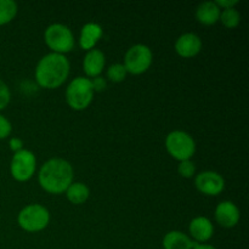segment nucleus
Here are the masks:
<instances>
[{
	"mask_svg": "<svg viewBox=\"0 0 249 249\" xmlns=\"http://www.w3.org/2000/svg\"><path fill=\"white\" fill-rule=\"evenodd\" d=\"M74 170L72 164L63 158H50L43 163L38 172L41 189L51 195H62L73 182Z\"/></svg>",
	"mask_w": 249,
	"mask_h": 249,
	"instance_id": "nucleus-1",
	"label": "nucleus"
},
{
	"mask_svg": "<svg viewBox=\"0 0 249 249\" xmlns=\"http://www.w3.org/2000/svg\"><path fill=\"white\" fill-rule=\"evenodd\" d=\"M70 72L71 63L66 55L50 53L38 61L34 75L39 87L53 90L65 84Z\"/></svg>",
	"mask_w": 249,
	"mask_h": 249,
	"instance_id": "nucleus-2",
	"label": "nucleus"
},
{
	"mask_svg": "<svg viewBox=\"0 0 249 249\" xmlns=\"http://www.w3.org/2000/svg\"><path fill=\"white\" fill-rule=\"evenodd\" d=\"M66 102L74 111H84L94 100L91 80L87 77H75L66 88Z\"/></svg>",
	"mask_w": 249,
	"mask_h": 249,
	"instance_id": "nucleus-3",
	"label": "nucleus"
},
{
	"mask_svg": "<svg viewBox=\"0 0 249 249\" xmlns=\"http://www.w3.org/2000/svg\"><path fill=\"white\" fill-rule=\"evenodd\" d=\"M17 223L26 232H39L48 228L50 223V213L48 208L41 204H28L19 211Z\"/></svg>",
	"mask_w": 249,
	"mask_h": 249,
	"instance_id": "nucleus-4",
	"label": "nucleus"
},
{
	"mask_svg": "<svg viewBox=\"0 0 249 249\" xmlns=\"http://www.w3.org/2000/svg\"><path fill=\"white\" fill-rule=\"evenodd\" d=\"M44 40L51 53L66 55L74 48V36L70 27L63 23H53L44 32Z\"/></svg>",
	"mask_w": 249,
	"mask_h": 249,
	"instance_id": "nucleus-5",
	"label": "nucleus"
},
{
	"mask_svg": "<svg viewBox=\"0 0 249 249\" xmlns=\"http://www.w3.org/2000/svg\"><path fill=\"white\" fill-rule=\"evenodd\" d=\"M165 148L174 160L182 162L191 160L196 153V142L186 131L173 130L165 138Z\"/></svg>",
	"mask_w": 249,
	"mask_h": 249,
	"instance_id": "nucleus-6",
	"label": "nucleus"
},
{
	"mask_svg": "<svg viewBox=\"0 0 249 249\" xmlns=\"http://www.w3.org/2000/svg\"><path fill=\"white\" fill-rule=\"evenodd\" d=\"M153 61L152 50L145 44L130 46L124 56V67L130 74L139 75L147 72Z\"/></svg>",
	"mask_w": 249,
	"mask_h": 249,
	"instance_id": "nucleus-7",
	"label": "nucleus"
},
{
	"mask_svg": "<svg viewBox=\"0 0 249 249\" xmlns=\"http://www.w3.org/2000/svg\"><path fill=\"white\" fill-rule=\"evenodd\" d=\"M36 172V158L32 151L23 150L14 153L10 163L11 177L18 182H26L34 177Z\"/></svg>",
	"mask_w": 249,
	"mask_h": 249,
	"instance_id": "nucleus-8",
	"label": "nucleus"
},
{
	"mask_svg": "<svg viewBox=\"0 0 249 249\" xmlns=\"http://www.w3.org/2000/svg\"><path fill=\"white\" fill-rule=\"evenodd\" d=\"M195 186L204 196H218L225 189V180L219 173L204 170L195 178Z\"/></svg>",
	"mask_w": 249,
	"mask_h": 249,
	"instance_id": "nucleus-9",
	"label": "nucleus"
},
{
	"mask_svg": "<svg viewBox=\"0 0 249 249\" xmlns=\"http://www.w3.org/2000/svg\"><path fill=\"white\" fill-rule=\"evenodd\" d=\"M216 223L225 229H232L238 224L241 213L238 207L231 201H223L216 206L214 212Z\"/></svg>",
	"mask_w": 249,
	"mask_h": 249,
	"instance_id": "nucleus-10",
	"label": "nucleus"
},
{
	"mask_svg": "<svg viewBox=\"0 0 249 249\" xmlns=\"http://www.w3.org/2000/svg\"><path fill=\"white\" fill-rule=\"evenodd\" d=\"M175 51L182 58H192L202 50V40L196 33H184L175 41Z\"/></svg>",
	"mask_w": 249,
	"mask_h": 249,
	"instance_id": "nucleus-11",
	"label": "nucleus"
},
{
	"mask_svg": "<svg viewBox=\"0 0 249 249\" xmlns=\"http://www.w3.org/2000/svg\"><path fill=\"white\" fill-rule=\"evenodd\" d=\"M189 232L195 243H206L213 237L214 225L207 216H196L190 223Z\"/></svg>",
	"mask_w": 249,
	"mask_h": 249,
	"instance_id": "nucleus-12",
	"label": "nucleus"
},
{
	"mask_svg": "<svg viewBox=\"0 0 249 249\" xmlns=\"http://www.w3.org/2000/svg\"><path fill=\"white\" fill-rule=\"evenodd\" d=\"M105 65H106V57L100 49L95 48L87 51L83 58V71L89 79L101 75Z\"/></svg>",
	"mask_w": 249,
	"mask_h": 249,
	"instance_id": "nucleus-13",
	"label": "nucleus"
},
{
	"mask_svg": "<svg viewBox=\"0 0 249 249\" xmlns=\"http://www.w3.org/2000/svg\"><path fill=\"white\" fill-rule=\"evenodd\" d=\"M104 29L96 22H88L80 29L79 36V45L83 50L89 51L95 49L96 44L102 38Z\"/></svg>",
	"mask_w": 249,
	"mask_h": 249,
	"instance_id": "nucleus-14",
	"label": "nucleus"
},
{
	"mask_svg": "<svg viewBox=\"0 0 249 249\" xmlns=\"http://www.w3.org/2000/svg\"><path fill=\"white\" fill-rule=\"evenodd\" d=\"M221 10L215 1H203L196 10V18L204 26H213L219 21Z\"/></svg>",
	"mask_w": 249,
	"mask_h": 249,
	"instance_id": "nucleus-15",
	"label": "nucleus"
},
{
	"mask_svg": "<svg viewBox=\"0 0 249 249\" xmlns=\"http://www.w3.org/2000/svg\"><path fill=\"white\" fill-rule=\"evenodd\" d=\"M162 246L164 249H192L195 242L187 233L173 230L165 233L162 241Z\"/></svg>",
	"mask_w": 249,
	"mask_h": 249,
	"instance_id": "nucleus-16",
	"label": "nucleus"
},
{
	"mask_svg": "<svg viewBox=\"0 0 249 249\" xmlns=\"http://www.w3.org/2000/svg\"><path fill=\"white\" fill-rule=\"evenodd\" d=\"M66 197L72 204L79 206V204L85 203L90 196V190L84 182L73 181L66 190Z\"/></svg>",
	"mask_w": 249,
	"mask_h": 249,
	"instance_id": "nucleus-17",
	"label": "nucleus"
},
{
	"mask_svg": "<svg viewBox=\"0 0 249 249\" xmlns=\"http://www.w3.org/2000/svg\"><path fill=\"white\" fill-rule=\"evenodd\" d=\"M18 5L14 0H0V26L10 23L16 17Z\"/></svg>",
	"mask_w": 249,
	"mask_h": 249,
	"instance_id": "nucleus-18",
	"label": "nucleus"
},
{
	"mask_svg": "<svg viewBox=\"0 0 249 249\" xmlns=\"http://www.w3.org/2000/svg\"><path fill=\"white\" fill-rule=\"evenodd\" d=\"M219 21L223 23L224 27L229 29H233L240 24L241 22V14L236 7H231V9L221 10L220 17Z\"/></svg>",
	"mask_w": 249,
	"mask_h": 249,
	"instance_id": "nucleus-19",
	"label": "nucleus"
},
{
	"mask_svg": "<svg viewBox=\"0 0 249 249\" xmlns=\"http://www.w3.org/2000/svg\"><path fill=\"white\" fill-rule=\"evenodd\" d=\"M126 74L128 72L123 63H113L107 68V79L113 83L123 82L126 78Z\"/></svg>",
	"mask_w": 249,
	"mask_h": 249,
	"instance_id": "nucleus-20",
	"label": "nucleus"
},
{
	"mask_svg": "<svg viewBox=\"0 0 249 249\" xmlns=\"http://www.w3.org/2000/svg\"><path fill=\"white\" fill-rule=\"evenodd\" d=\"M178 173L181 178H185V179H191L196 175V164L192 162L191 160H182V162H179V165H178Z\"/></svg>",
	"mask_w": 249,
	"mask_h": 249,
	"instance_id": "nucleus-21",
	"label": "nucleus"
},
{
	"mask_svg": "<svg viewBox=\"0 0 249 249\" xmlns=\"http://www.w3.org/2000/svg\"><path fill=\"white\" fill-rule=\"evenodd\" d=\"M11 101V91L4 80L0 79V111L6 108Z\"/></svg>",
	"mask_w": 249,
	"mask_h": 249,
	"instance_id": "nucleus-22",
	"label": "nucleus"
},
{
	"mask_svg": "<svg viewBox=\"0 0 249 249\" xmlns=\"http://www.w3.org/2000/svg\"><path fill=\"white\" fill-rule=\"evenodd\" d=\"M12 131V125L9 119L0 113V140L9 138Z\"/></svg>",
	"mask_w": 249,
	"mask_h": 249,
	"instance_id": "nucleus-23",
	"label": "nucleus"
},
{
	"mask_svg": "<svg viewBox=\"0 0 249 249\" xmlns=\"http://www.w3.org/2000/svg\"><path fill=\"white\" fill-rule=\"evenodd\" d=\"M90 80H91V85H92V89H94V92L95 91H102V90L106 89V87H107L106 78L99 75V77H95Z\"/></svg>",
	"mask_w": 249,
	"mask_h": 249,
	"instance_id": "nucleus-24",
	"label": "nucleus"
},
{
	"mask_svg": "<svg viewBox=\"0 0 249 249\" xmlns=\"http://www.w3.org/2000/svg\"><path fill=\"white\" fill-rule=\"evenodd\" d=\"M9 146H10V150H11L14 153H16L18 152V151L23 150V141H22L19 138H11L9 140Z\"/></svg>",
	"mask_w": 249,
	"mask_h": 249,
	"instance_id": "nucleus-25",
	"label": "nucleus"
},
{
	"mask_svg": "<svg viewBox=\"0 0 249 249\" xmlns=\"http://www.w3.org/2000/svg\"><path fill=\"white\" fill-rule=\"evenodd\" d=\"M215 4L218 5L220 10L231 9V7H235L238 4V0H216Z\"/></svg>",
	"mask_w": 249,
	"mask_h": 249,
	"instance_id": "nucleus-26",
	"label": "nucleus"
},
{
	"mask_svg": "<svg viewBox=\"0 0 249 249\" xmlns=\"http://www.w3.org/2000/svg\"><path fill=\"white\" fill-rule=\"evenodd\" d=\"M192 249H216L214 246L207 245V243H195L194 248Z\"/></svg>",
	"mask_w": 249,
	"mask_h": 249,
	"instance_id": "nucleus-27",
	"label": "nucleus"
}]
</instances>
